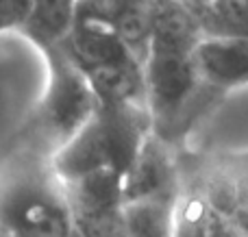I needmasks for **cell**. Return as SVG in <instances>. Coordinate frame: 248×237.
I'll return each mask as SVG.
<instances>
[{"mask_svg": "<svg viewBox=\"0 0 248 237\" xmlns=\"http://www.w3.org/2000/svg\"><path fill=\"white\" fill-rule=\"evenodd\" d=\"M16 2V11H17V22H20V17H22V13H24V9L31 4V0H13Z\"/></svg>", "mask_w": 248, "mask_h": 237, "instance_id": "4fadbf2b", "label": "cell"}, {"mask_svg": "<svg viewBox=\"0 0 248 237\" xmlns=\"http://www.w3.org/2000/svg\"><path fill=\"white\" fill-rule=\"evenodd\" d=\"M7 26H11V24H9L7 20H2V17H0V30H2V29H7Z\"/></svg>", "mask_w": 248, "mask_h": 237, "instance_id": "2e32d148", "label": "cell"}, {"mask_svg": "<svg viewBox=\"0 0 248 237\" xmlns=\"http://www.w3.org/2000/svg\"><path fill=\"white\" fill-rule=\"evenodd\" d=\"M196 13L205 37L248 39V0H209Z\"/></svg>", "mask_w": 248, "mask_h": 237, "instance_id": "30bf717a", "label": "cell"}, {"mask_svg": "<svg viewBox=\"0 0 248 237\" xmlns=\"http://www.w3.org/2000/svg\"><path fill=\"white\" fill-rule=\"evenodd\" d=\"M196 65L209 89L227 91L248 85V39L202 37L196 48Z\"/></svg>", "mask_w": 248, "mask_h": 237, "instance_id": "52a82bcc", "label": "cell"}, {"mask_svg": "<svg viewBox=\"0 0 248 237\" xmlns=\"http://www.w3.org/2000/svg\"><path fill=\"white\" fill-rule=\"evenodd\" d=\"M77 22V0H31L17 26L44 48H55L68 39Z\"/></svg>", "mask_w": 248, "mask_h": 237, "instance_id": "ba28073f", "label": "cell"}, {"mask_svg": "<svg viewBox=\"0 0 248 237\" xmlns=\"http://www.w3.org/2000/svg\"><path fill=\"white\" fill-rule=\"evenodd\" d=\"M179 200H124L126 237H174Z\"/></svg>", "mask_w": 248, "mask_h": 237, "instance_id": "9c48e42d", "label": "cell"}, {"mask_svg": "<svg viewBox=\"0 0 248 237\" xmlns=\"http://www.w3.org/2000/svg\"><path fill=\"white\" fill-rule=\"evenodd\" d=\"M0 17L7 20L9 24H17V11L13 0H0Z\"/></svg>", "mask_w": 248, "mask_h": 237, "instance_id": "7c38bea8", "label": "cell"}, {"mask_svg": "<svg viewBox=\"0 0 248 237\" xmlns=\"http://www.w3.org/2000/svg\"><path fill=\"white\" fill-rule=\"evenodd\" d=\"M157 0H77V20L111 29L146 61Z\"/></svg>", "mask_w": 248, "mask_h": 237, "instance_id": "8992f818", "label": "cell"}, {"mask_svg": "<svg viewBox=\"0 0 248 237\" xmlns=\"http://www.w3.org/2000/svg\"><path fill=\"white\" fill-rule=\"evenodd\" d=\"M205 237H248V233L244 229H240V226H237L231 218L220 216V213L214 211L211 222H209V229H207Z\"/></svg>", "mask_w": 248, "mask_h": 237, "instance_id": "8fae6325", "label": "cell"}, {"mask_svg": "<svg viewBox=\"0 0 248 237\" xmlns=\"http://www.w3.org/2000/svg\"><path fill=\"white\" fill-rule=\"evenodd\" d=\"M70 237H83V235L78 233V231H72V235H70Z\"/></svg>", "mask_w": 248, "mask_h": 237, "instance_id": "e0dca14e", "label": "cell"}, {"mask_svg": "<svg viewBox=\"0 0 248 237\" xmlns=\"http://www.w3.org/2000/svg\"><path fill=\"white\" fill-rule=\"evenodd\" d=\"M183 2H185V4H189V7H192L194 11H198V9L205 7V4L209 2V0H183Z\"/></svg>", "mask_w": 248, "mask_h": 237, "instance_id": "5bb4252c", "label": "cell"}, {"mask_svg": "<svg viewBox=\"0 0 248 237\" xmlns=\"http://www.w3.org/2000/svg\"><path fill=\"white\" fill-rule=\"evenodd\" d=\"M61 46L85 72L98 103H146L144 61L111 29L77 20Z\"/></svg>", "mask_w": 248, "mask_h": 237, "instance_id": "7a4b0ae2", "label": "cell"}, {"mask_svg": "<svg viewBox=\"0 0 248 237\" xmlns=\"http://www.w3.org/2000/svg\"><path fill=\"white\" fill-rule=\"evenodd\" d=\"M202 37L198 13L189 4L157 0L144 81L153 131L163 142L187 131L205 96L216 94L202 83L196 65V48Z\"/></svg>", "mask_w": 248, "mask_h": 237, "instance_id": "6da1fadb", "label": "cell"}, {"mask_svg": "<svg viewBox=\"0 0 248 237\" xmlns=\"http://www.w3.org/2000/svg\"><path fill=\"white\" fill-rule=\"evenodd\" d=\"M242 220H244V231L248 233V205H246L244 211H242Z\"/></svg>", "mask_w": 248, "mask_h": 237, "instance_id": "9a60e30c", "label": "cell"}, {"mask_svg": "<svg viewBox=\"0 0 248 237\" xmlns=\"http://www.w3.org/2000/svg\"><path fill=\"white\" fill-rule=\"evenodd\" d=\"M179 172L168 144L146 137L124 174V200H179Z\"/></svg>", "mask_w": 248, "mask_h": 237, "instance_id": "5b68a950", "label": "cell"}, {"mask_svg": "<svg viewBox=\"0 0 248 237\" xmlns=\"http://www.w3.org/2000/svg\"><path fill=\"white\" fill-rule=\"evenodd\" d=\"M2 237H70L72 213L63 190L39 183L17 185L0 205Z\"/></svg>", "mask_w": 248, "mask_h": 237, "instance_id": "277c9868", "label": "cell"}, {"mask_svg": "<svg viewBox=\"0 0 248 237\" xmlns=\"http://www.w3.org/2000/svg\"><path fill=\"white\" fill-rule=\"evenodd\" d=\"M50 83L44 100V126L48 135L59 139V146L83 129L98 109V96L90 78L72 61L65 48H48Z\"/></svg>", "mask_w": 248, "mask_h": 237, "instance_id": "3957f363", "label": "cell"}]
</instances>
